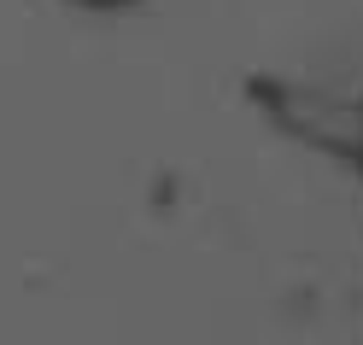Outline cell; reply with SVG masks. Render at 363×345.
Segmentation results:
<instances>
[{"label": "cell", "instance_id": "6da1fadb", "mask_svg": "<svg viewBox=\"0 0 363 345\" xmlns=\"http://www.w3.org/2000/svg\"><path fill=\"white\" fill-rule=\"evenodd\" d=\"M246 100L258 106V118L299 141L316 158H334V164L357 170L363 152V100L346 94L334 82H311V77H287V71H264L246 82Z\"/></svg>", "mask_w": 363, "mask_h": 345}, {"label": "cell", "instance_id": "7a4b0ae2", "mask_svg": "<svg viewBox=\"0 0 363 345\" xmlns=\"http://www.w3.org/2000/svg\"><path fill=\"white\" fill-rule=\"evenodd\" d=\"M65 6H77V12H94V18H111V12H129V6H141V0H65Z\"/></svg>", "mask_w": 363, "mask_h": 345}, {"label": "cell", "instance_id": "3957f363", "mask_svg": "<svg viewBox=\"0 0 363 345\" xmlns=\"http://www.w3.org/2000/svg\"><path fill=\"white\" fill-rule=\"evenodd\" d=\"M357 100H363V94H357ZM357 176H363V152H357Z\"/></svg>", "mask_w": 363, "mask_h": 345}]
</instances>
